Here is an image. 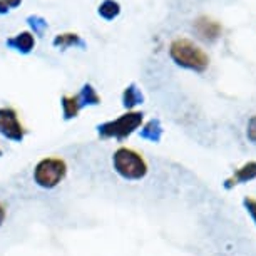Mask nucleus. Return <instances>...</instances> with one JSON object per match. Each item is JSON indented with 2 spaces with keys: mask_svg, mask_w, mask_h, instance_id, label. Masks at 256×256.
<instances>
[{
  "mask_svg": "<svg viewBox=\"0 0 256 256\" xmlns=\"http://www.w3.org/2000/svg\"><path fill=\"white\" fill-rule=\"evenodd\" d=\"M69 174V166L66 159L60 156H46L34 166L32 180L40 190H56L66 181Z\"/></svg>",
  "mask_w": 256,
  "mask_h": 256,
  "instance_id": "1",
  "label": "nucleus"
},
{
  "mask_svg": "<svg viewBox=\"0 0 256 256\" xmlns=\"http://www.w3.org/2000/svg\"><path fill=\"white\" fill-rule=\"evenodd\" d=\"M112 169L118 176L126 181H141L148 174V162L142 154L131 148L120 146L112 152Z\"/></svg>",
  "mask_w": 256,
  "mask_h": 256,
  "instance_id": "2",
  "label": "nucleus"
},
{
  "mask_svg": "<svg viewBox=\"0 0 256 256\" xmlns=\"http://www.w3.org/2000/svg\"><path fill=\"white\" fill-rule=\"evenodd\" d=\"M169 56L176 62L178 66L184 67V69H191L196 72H204L210 66V57L200 46L190 38H176L171 42L169 47Z\"/></svg>",
  "mask_w": 256,
  "mask_h": 256,
  "instance_id": "3",
  "label": "nucleus"
},
{
  "mask_svg": "<svg viewBox=\"0 0 256 256\" xmlns=\"http://www.w3.org/2000/svg\"><path fill=\"white\" fill-rule=\"evenodd\" d=\"M144 114L139 110H128L120 114L119 118L106 120L98 126V136L100 139H116V141H124L132 132H136L142 126Z\"/></svg>",
  "mask_w": 256,
  "mask_h": 256,
  "instance_id": "4",
  "label": "nucleus"
},
{
  "mask_svg": "<svg viewBox=\"0 0 256 256\" xmlns=\"http://www.w3.org/2000/svg\"><path fill=\"white\" fill-rule=\"evenodd\" d=\"M0 136L10 142H22L27 136V129L17 109L10 106L0 108Z\"/></svg>",
  "mask_w": 256,
  "mask_h": 256,
  "instance_id": "5",
  "label": "nucleus"
},
{
  "mask_svg": "<svg viewBox=\"0 0 256 256\" xmlns=\"http://www.w3.org/2000/svg\"><path fill=\"white\" fill-rule=\"evenodd\" d=\"M192 30H194V34L201 40L214 42L220 38L221 32H223V27H221V24L216 18H212L210 16H201L192 22Z\"/></svg>",
  "mask_w": 256,
  "mask_h": 256,
  "instance_id": "6",
  "label": "nucleus"
},
{
  "mask_svg": "<svg viewBox=\"0 0 256 256\" xmlns=\"http://www.w3.org/2000/svg\"><path fill=\"white\" fill-rule=\"evenodd\" d=\"M7 46L12 47L14 50L20 52V54H28L36 47V37H34L32 32H20L16 37L8 38Z\"/></svg>",
  "mask_w": 256,
  "mask_h": 256,
  "instance_id": "7",
  "label": "nucleus"
},
{
  "mask_svg": "<svg viewBox=\"0 0 256 256\" xmlns=\"http://www.w3.org/2000/svg\"><path fill=\"white\" fill-rule=\"evenodd\" d=\"M60 106H62V116H64L66 120L76 119L77 116H79L80 109H82L80 100H79V98H77V94H74V96H62Z\"/></svg>",
  "mask_w": 256,
  "mask_h": 256,
  "instance_id": "8",
  "label": "nucleus"
},
{
  "mask_svg": "<svg viewBox=\"0 0 256 256\" xmlns=\"http://www.w3.org/2000/svg\"><path fill=\"white\" fill-rule=\"evenodd\" d=\"M144 96L136 84H129L122 92V106L128 110H132L138 104H142Z\"/></svg>",
  "mask_w": 256,
  "mask_h": 256,
  "instance_id": "9",
  "label": "nucleus"
},
{
  "mask_svg": "<svg viewBox=\"0 0 256 256\" xmlns=\"http://www.w3.org/2000/svg\"><path fill=\"white\" fill-rule=\"evenodd\" d=\"M254 178H256V162H248L243 168H240L231 180L226 181V188H231L233 184H238V182H246L250 180H254Z\"/></svg>",
  "mask_w": 256,
  "mask_h": 256,
  "instance_id": "10",
  "label": "nucleus"
},
{
  "mask_svg": "<svg viewBox=\"0 0 256 256\" xmlns=\"http://www.w3.org/2000/svg\"><path fill=\"white\" fill-rule=\"evenodd\" d=\"M141 138L148 139V141H152V142H159V141H161V138H162L161 120H159V119L148 120V122L144 124L142 129H141Z\"/></svg>",
  "mask_w": 256,
  "mask_h": 256,
  "instance_id": "11",
  "label": "nucleus"
},
{
  "mask_svg": "<svg viewBox=\"0 0 256 256\" xmlns=\"http://www.w3.org/2000/svg\"><path fill=\"white\" fill-rule=\"evenodd\" d=\"M77 98H79L82 108H84V106H98V104H100V96L98 94V90H96L90 84L82 86V89H80V92L77 94Z\"/></svg>",
  "mask_w": 256,
  "mask_h": 256,
  "instance_id": "12",
  "label": "nucleus"
},
{
  "mask_svg": "<svg viewBox=\"0 0 256 256\" xmlns=\"http://www.w3.org/2000/svg\"><path fill=\"white\" fill-rule=\"evenodd\" d=\"M54 46L59 47V49H69V47H76V46L84 47V42H82V38L77 36V34L67 32V34H59V36H56Z\"/></svg>",
  "mask_w": 256,
  "mask_h": 256,
  "instance_id": "13",
  "label": "nucleus"
},
{
  "mask_svg": "<svg viewBox=\"0 0 256 256\" xmlns=\"http://www.w3.org/2000/svg\"><path fill=\"white\" fill-rule=\"evenodd\" d=\"M119 12H120V6L116 0H104L99 6V16L104 17L106 20H112V18L119 16Z\"/></svg>",
  "mask_w": 256,
  "mask_h": 256,
  "instance_id": "14",
  "label": "nucleus"
},
{
  "mask_svg": "<svg viewBox=\"0 0 256 256\" xmlns=\"http://www.w3.org/2000/svg\"><path fill=\"white\" fill-rule=\"evenodd\" d=\"M22 0H0V14H6L8 12L10 8L17 7Z\"/></svg>",
  "mask_w": 256,
  "mask_h": 256,
  "instance_id": "15",
  "label": "nucleus"
},
{
  "mask_svg": "<svg viewBox=\"0 0 256 256\" xmlns=\"http://www.w3.org/2000/svg\"><path fill=\"white\" fill-rule=\"evenodd\" d=\"M248 138H250V141L256 142V116H253L248 122Z\"/></svg>",
  "mask_w": 256,
  "mask_h": 256,
  "instance_id": "16",
  "label": "nucleus"
},
{
  "mask_svg": "<svg viewBox=\"0 0 256 256\" xmlns=\"http://www.w3.org/2000/svg\"><path fill=\"white\" fill-rule=\"evenodd\" d=\"M244 206H246V210L250 211L251 218H253L254 223H256V201L254 200H244Z\"/></svg>",
  "mask_w": 256,
  "mask_h": 256,
  "instance_id": "17",
  "label": "nucleus"
},
{
  "mask_svg": "<svg viewBox=\"0 0 256 256\" xmlns=\"http://www.w3.org/2000/svg\"><path fill=\"white\" fill-rule=\"evenodd\" d=\"M6 220H7V206L4 204V201H0V228L6 223Z\"/></svg>",
  "mask_w": 256,
  "mask_h": 256,
  "instance_id": "18",
  "label": "nucleus"
},
{
  "mask_svg": "<svg viewBox=\"0 0 256 256\" xmlns=\"http://www.w3.org/2000/svg\"><path fill=\"white\" fill-rule=\"evenodd\" d=\"M2 154H4V151H2V148H0V158H2Z\"/></svg>",
  "mask_w": 256,
  "mask_h": 256,
  "instance_id": "19",
  "label": "nucleus"
}]
</instances>
